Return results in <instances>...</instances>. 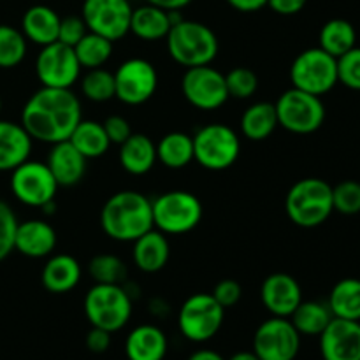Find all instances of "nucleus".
Returning a JSON list of instances; mask_svg holds the SVG:
<instances>
[{
    "mask_svg": "<svg viewBox=\"0 0 360 360\" xmlns=\"http://www.w3.org/2000/svg\"><path fill=\"white\" fill-rule=\"evenodd\" d=\"M188 360H227L221 357L218 352L214 350H207V348H202V350H197L190 355Z\"/></svg>",
    "mask_w": 360,
    "mask_h": 360,
    "instance_id": "obj_49",
    "label": "nucleus"
},
{
    "mask_svg": "<svg viewBox=\"0 0 360 360\" xmlns=\"http://www.w3.org/2000/svg\"><path fill=\"white\" fill-rule=\"evenodd\" d=\"M288 220L302 229L320 227L333 214V186L320 178H304L290 186L285 197Z\"/></svg>",
    "mask_w": 360,
    "mask_h": 360,
    "instance_id": "obj_3",
    "label": "nucleus"
},
{
    "mask_svg": "<svg viewBox=\"0 0 360 360\" xmlns=\"http://www.w3.org/2000/svg\"><path fill=\"white\" fill-rule=\"evenodd\" d=\"M62 18L48 6H32L25 11L21 32L25 39L37 46H48L58 41V28Z\"/></svg>",
    "mask_w": 360,
    "mask_h": 360,
    "instance_id": "obj_25",
    "label": "nucleus"
},
{
    "mask_svg": "<svg viewBox=\"0 0 360 360\" xmlns=\"http://www.w3.org/2000/svg\"><path fill=\"white\" fill-rule=\"evenodd\" d=\"M120 165L132 176L148 174L157 164V144L146 134H132L120 144Z\"/></svg>",
    "mask_w": 360,
    "mask_h": 360,
    "instance_id": "obj_24",
    "label": "nucleus"
},
{
    "mask_svg": "<svg viewBox=\"0 0 360 360\" xmlns=\"http://www.w3.org/2000/svg\"><path fill=\"white\" fill-rule=\"evenodd\" d=\"M84 315L91 327L118 333L132 316V299L123 285L95 283L84 295Z\"/></svg>",
    "mask_w": 360,
    "mask_h": 360,
    "instance_id": "obj_5",
    "label": "nucleus"
},
{
    "mask_svg": "<svg viewBox=\"0 0 360 360\" xmlns=\"http://www.w3.org/2000/svg\"><path fill=\"white\" fill-rule=\"evenodd\" d=\"M35 74L42 86L72 88L81 74L74 48L60 41L42 46L35 60Z\"/></svg>",
    "mask_w": 360,
    "mask_h": 360,
    "instance_id": "obj_16",
    "label": "nucleus"
},
{
    "mask_svg": "<svg viewBox=\"0 0 360 360\" xmlns=\"http://www.w3.org/2000/svg\"><path fill=\"white\" fill-rule=\"evenodd\" d=\"M81 120V102L70 88L41 86L25 102L20 123L34 141L56 144L69 141Z\"/></svg>",
    "mask_w": 360,
    "mask_h": 360,
    "instance_id": "obj_1",
    "label": "nucleus"
},
{
    "mask_svg": "<svg viewBox=\"0 0 360 360\" xmlns=\"http://www.w3.org/2000/svg\"><path fill=\"white\" fill-rule=\"evenodd\" d=\"M32 141L21 123L0 120V172L14 171L30 158Z\"/></svg>",
    "mask_w": 360,
    "mask_h": 360,
    "instance_id": "obj_21",
    "label": "nucleus"
},
{
    "mask_svg": "<svg viewBox=\"0 0 360 360\" xmlns=\"http://www.w3.org/2000/svg\"><path fill=\"white\" fill-rule=\"evenodd\" d=\"M27 55L23 32L9 25H0V69H14Z\"/></svg>",
    "mask_w": 360,
    "mask_h": 360,
    "instance_id": "obj_36",
    "label": "nucleus"
},
{
    "mask_svg": "<svg viewBox=\"0 0 360 360\" xmlns=\"http://www.w3.org/2000/svg\"><path fill=\"white\" fill-rule=\"evenodd\" d=\"M288 319L301 336H320L334 319V315L327 302L302 299L301 304Z\"/></svg>",
    "mask_w": 360,
    "mask_h": 360,
    "instance_id": "obj_30",
    "label": "nucleus"
},
{
    "mask_svg": "<svg viewBox=\"0 0 360 360\" xmlns=\"http://www.w3.org/2000/svg\"><path fill=\"white\" fill-rule=\"evenodd\" d=\"M225 320V309L217 299L206 292H199L186 299L179 308L178 327L192 343L210 341L220 333Z\"/></svg>",
    "mask_w": 360,
    "mask_h": 360,
    "instance_id": "obj_10",
    "label": "nucleus"
},
{
    "mask_svg": "<svg viewBox=\"0 0 360 360\" xmlns=\"http://www.w3.org/2000/svg\"><path fill=\"white\" fill-rule=\"evenodd\" d=\"M323 360H360V322L333 319L320 334Z\"/></svg>",
    "mask_w": 360,
    "mask_h": 360,
    "instance_id": "obj_17",
    "label": "nucleus"
},
{
    "mask_svg": "<svg viewBox=\"0 0 360 360\" xmlns=\"http://www.w3.org/2000/svg\"><path fill=\"white\" fill-rule=\"evenodd\" d=\"M102 125H104V130L105 134H108L111 144H118V146L122 143H125V141L134 134L129 120L123 118V116L120 115L108 116V118L102 122Z\"/></svg>",
    "mask_w": 360,
    "mask_h": 360,
    "instance_id": "obj_44",
    "label": "nucleus"
},
{
    "mask_svg": "<svg viewBox=\"0 0 360 360\" xmlns=\"http://www.w3.org/2000/svg\"><path fill=\"white\" fill-rule=\"evenodd\" d=\"M227 4L239 13H257L267 6V0H227Z\"/></svg>",
    "mask_w": 360,
    "mask_h": 360,
    "instance_id": "obj_47",
    "label": "nucleus"
},
{
    "mask_svg": "<svg viewBox=\"0 0 360 360\" xmlns=\"http://www.w3.org/2000/svg\"><path fill=\"white\" fill-rule=\"evenodd\" d=\"M42 287L51 294H67L74 290L81 280V266L72 255H53L46 262L41 274Z\"/></svg>",
    "mask_w": 360,
    "mask_h": 360,
    "instance_id": "obj_26",
    "label": "nucleus"
},
{
    "mask_svg": "<svg viewBox=\"0 0 360 360\" xmlns=\"http://www.w3.org/2000/svg\"><path fill=\"white\" fill-rule=\"evenodd\" d=\"M153 225L157 231L181 236L193 231L202 220V204L186 190H171L151 200Z\"/></svg>",
    "mask_w": 360,
    "mask_h": 360,
    "instance_id": "obj_6",
    "label": "nucleus"
},
{
    "mask_svg": "<svg viewBox=\"0 0 360 360\" xmlns=\"http://www.w3.org/2000/svg\"><path fill=\"white\" fill-rule=\"evenodd\" d=\"M157 160L169 169H183L193 160V137L169 132L157 143Z\"/></svg>",
    "mask_w": 360,
    "mask_h": 360,
    "instance_id": "obj_33",
    "label": "nucleus"
},
{
    "mask_svg": "<svg viewBox=\"0 0 360 360\" xmlns=\"http://www.w3.org/2000/svg\"><path fill=\"white\" fill-rule=\"evenodd\" d=\"M278 115V125L299 136L313 134L326 122V105L322 97L302 91L292 86L283 91L274 102Z\"/></svg>",
    "mask_w": 360,
    "mask_h": 360,
    "instance_id": "obj_8",
    "label": "nucleus"
},
{
    "mask_svg": "<svg viewBox=\"0 0 360 360\" xmlns=\"http://www.w3.org/2000/svg\"><path fill=\"white\" fill-rule=\"evenodd\" d=\"M171 27V14H169V11L162 9V7L146 4V6L132 9L130 32L136 37H139L141 41H162V39L167 37Z\"/></svg>",
    "mask_w": 360,
    "mask_h": 360,
    "instance_id": "obj_27",
    "label": "nucleus"
},
{
    "mask_svg": "<svg viewBox=\"0 0 360 360\" xmlns=\"http://www.w3.org/2000/svg\"><path fill=\"white\" fill-rule=\"evenodd\" d=\"M334 319L357 320L360 322V280L343 278L330 290L327 299Z\"/></svg>",
    "mask_w": 360,
    "mask_h": 360,
    "instance_id": "obj_32",
    "label": "nucleus"
},
{
    "mask_svg": "<svg viewBox=\"0 0 360 360\" xmlns=\"http://www.w3.org/2000/svg\"><path fill=\"white\" fill-rule=\"evenodd\" d=\"M278 127L273 102H255L241 116V132L250 141H266Z\"/></svg>",
    "mask_w": 360,
    "mask_h": 360,
    "instance_id": "obj_29",
    "label": "nucleus"
},
{
    "mask_svg": "<svg viewBox=\"0 0 360 360\" xmlns=\"http://www.w3.org/2000/svg\"><path fill=\"white\" fill-rule=\"evenodd\" d=\"M88 274L95 283L122 285L125 283L129 269L120 257L111 255V253H101L88 262Z\"/></svg>",
    "mask_w": 360,
    "mask_h": 360,
    "instance_id": "obj_35",
    "label": "nucleus"
},
{
    "mask_svg": "<svg viewBox=\"0 0 360 360\" xmlns=\"http://www.w3.org/2000/svg\"><path fill=\"white\" fill-rule=\"evenodd\" d=\"M292 86L322 97L338 84V60L322 48L299 53L290 67Z\"/></svg>",
    "mask_w": 360,
    "mask_h": 360,
    "instance_id": "obj_9",
    "label": "nucleus"
},
{
    "mask_svg": "<svg viewBox=\"0 0 360 360\" xmlns=\"http://www.w3.org/2000/svg\"><path fill=\"white\" fill-rule=\"evenodd\" d=\"M81 18L88 32L116 42L130 32L132 7L129 0H84Z\"/></svg>",
    "mask_w": 360,
    "mask_h": 360,
    "instance_id": "obj_15",
    "label": "nucleus"
},
{
    "mask_svg": "<svg viewBox=\"0 0 360 360\" xmlns=\"http://www.w3.org/2000/svg\"><path fill=\"white\" fill-rule=\"evenodd\" d=\"M86 158L70 144V141H62L51 144L46 164L58 186H76L86 174Z\"/></svg>",
    "mask_w": 360,
    "mask_h": 360,
    "instance_id": "obj_20",
    "label": "nucleus"
},
{
    "mask_svg": "<svg viewBox=\"0 0 360 360\" xmlns=\"http://www.w3.org/2000/svg\"><path fill=\"white\" fill-rule=\"evenodd\" d=\"M111 347V333L98 327H91L86 334V348L91 354H104Z\"/></svg>",
    "mask_w": 360,
    "mask_h": 360,
    "instance_id": "obj_45",
    "label": "nucleus"
},
{
    "mask_svg": "<svg viewBox=\"0 0 360 360\" xmlns=\"http://www.w3.org/2000/svg\"><path fill=\"white\" fill-rule=\"evenodd\" d=\"M18 218L7 202L0 199V262L14 252V236H16Z\"/></svg>",
    "mask_w": 360,
    "mask_h": 360,
    "instance_id": "obj_41",
    "label": "nucleus"
},
{
    "mask_svg": "<svg viewBox=\"0 0 360 360\" xmlns=\"http://www.w3.org/2000/svg\"><path fill=\"white\" fill-rule=\"evenodd\" d=\"M74 53L79 62L81 69H97L104 67V63L111 58L112 55V42L102 35L88 32L76 46Z\"/></svg>",
    "mask_w": 360,
    "mask_h": 360,
    "instance_id": "obj_34",
    "label": "nucleus"
},
{
    "mask_svg": "<svg viewBox=\"0 0 360 360\" xmlns=\"http://www.w3.org/2000/svg\"><path fill=\"white\" fill-rule=\"evenodd\" d=\"M101 227L109 239L134 243L155 229L151 200L136 190L116 192L102 206Z\"/></svg>",
    "mask_w": 360,
    "mask_h": 360,
    "instance_id": "obj_2",
    "label": "nucleus"
},
{
    "mask_svg": "<svg viewBox=\"0 0 360 360\" xmlns=\"http://www.w3.org/2000/svg\"><path fill=\"white\" fill-rule=\"evenodd\" d=\"M333 206L334 211L347 217L360 213V183L354 179L338 183L333 186Z\"/></svg>",
    "mask_w": 360,
    "mask_h": 360,
    "instance_id": "obj_39",
    "label": "nucleus"
},
{
    "mask_svg": "<svg viewBox=\"0 0 360 360\" xmlns=\"http://www.w3.org/2000/svg\"><path fill=\"white\" fill-rule=\"evenodd\" d=\"M211 295L217 299V302L221 306V308L227 309V308H232V306H236L239 301H241L243 288L236 280H221L218 281L214 290L211 292Z\"/></svg>",
    "mask_w": 360,
    "mask_h": 360,
    "instance_id": "obj_43",
    "label": "nucleus"
},
{
    "mask_svg": "<svg viewBox=\"0 0 360 360\" xmlns=\"http://www.w3.org/2000/svg\"><path fill=\"white\" fill-rule=\"evenodd\" d=\"M69 141L86 160L102 157L108 153L109 146H111L104 125L95 120H81L70 134Z\"/></svg>",
    "mask_w": 360,
    "mask_h": 360,
    "instance_id": "obj_28",
    "label": "nucleus"
},
{
    "mask_svg": "<svg viewBox=\"0 0 360 360\" xmlns=\"http://www.w3.org/2000/svg\"><path fill=\"white\" fill-rule=\"evenodd\" d=\"M338 60V83L360 91V48L355 46Z\"/></svg>",
    "mask_w": 360,
    "mask_h": 360,
    "instance_id": "obj_40",
    "label": "nucleus"
},
{
    "mask_svg": "<svg viewBox=\"0 0 360 360\" xmlns=\"http://www.w3.org/2000/svg\"><path fill=\"white\" fill-rule=\"evenodd\" d=\"M260 299L273 316L288 319L302 302V290L292 274L273 273L260 287Z\"/></svg>",
    "mask_w": 360,
    "mask_h": 360,
    "instance_id": "obj_18",
    "label": "nucleus"
},
{
    "mask_svg": "<svg viewBox=\"0 0 360 360\" xmlns=\"http://www.w3.org/2000/svg\"><path fill=\"white\" fill-rule=\"evenodd\" d=\"M192 0H146V4H151V6L162 7L165 11H179L183 7H186Z\"/></svg>",
    "mask_w": 360,
    "mask_h": 360,
    "instance_id": "obj_48",
    "label": "nucleus"
},
{
    "mask_svg": "<svg viewBox=\"0 0 360 360\" xmlns=\"http://www.w3.org/2000/svg\"><path fill=\"white\" fill-rule=\"evenodd\" d=\"M241 141L224 123L202 127L193 136V160L207 171H225L238 162Z\"/></svg>",
    "mask_w": 360,
    "mask_h": 360,
    "instance_id": "obj_7",
    "label": "nucleus"
},
{
    "mask_svg": "<svg viewBox=\"0 0 360 360\" xmlns=\"http://www.w3.org/2000/svg\"><path fill=\"white\" fill-rule=\"evenodd\" d=\"M115 98L127 105H141L150 101L158 86L153 63L144 58H129L115 70Z\"/></svg>",
    "mask_w": 360,
    "mask_h": 360,
    "instance_id": "obj_13",
    "label": "nucleus"
},
{
    "mask_svg": "<svg viewBox=\"0 0 360 360\" xmlns=\"http://www.w3.org/2000/svg\"><path fill=\"white\" fill-rule=\"evenodd\" d=\"M11 192L25 206L46 207L55 200L58 183L46 162L28 158L11 171Z\"/></svg>",
    "mask_w": 360,
    "mask_h": 360,
    "instance_id": "obj_11",
    "label": "nucleus"
},
{
    "mask_svg": "<svg viewBox=\"0 0 360 360\" xmlns=\"http://www.w3.org/2000/svg\"><path fill=\"white\" fill-rule=\"evenodd\" d=\"M308 0H267V6L281 16H294L301 13Z\"/></svg>",
    "mask_w": 360,
    "mask_h": 360,
    "instance_id": "obj_46",
    "label": "nucleus"
},
{
    "mask_svg": "<svg viewBox=\"0 0 360 360\" xmlns=\"http://www.w3.org/2000/svg\"><path fill=\"white\" fill-rule=\"evenodd\" d=\"M169 350V341L164 330L151 323H143L130 330L125 341V354L129 360H164Z\"/></svg>",
    "mask_w": 360,
    "mask_h": 360,
    "instance_id": "obj_22",
    "label": "nucleus"
},
{
    "mask_svg": "<svg viewBox=\"0 0 360 360\" xmlns=\"http://www.w3.org/2000/svg\"><path fill=\"white\" fill-rule=\"evenodd\" d=\"M0 112H2V98H0Z\"/></svg>",
    "mask_w": 360,
    "mask_h": 360,
    "instance_id": "obj_51",
    "label": "nucleus"
},
{
    "mask_svg": "<svg viewBox=\"0 0 360 360\" xmlns=\"http://www.w3.org/2000/svg\"><path fill=\"white\" fill-rule=\"evenodd\" d=\"M165 41L171 58L186 69L210 65L220 49L217 35L207 25L183 18L172 25Z\"/></svg>",
    "mask_w": 360,
    "mask_h": 360,
    "instance_id": "obj_4",
    "label": "nucleus"
},
{
    "mask_svg": "<svg viewBox=\"0 0 360 360\" xmlns=\"http://www.w3.org/2000/svg\"><path fill=\"white\" fill-rule=\"evenodd\" d=\"M169 255H171V246H169L167 238L164 232L157 229H151L134 241V264L143 273L153 274L164 269L169 262Z\"/></svg>",
    "mask_w": 360,
    "mask_h": 360,
    "instance_id": "obj_23",
    "label": "nucleus"
},
{
    "mask_svg": "<svg viewBox=\"0 0 360 360\" xmlns=\"http://www.w3.org/2000/svg\"><path fill=\"white\" fill-rule=\"evenodd\" d=\"M227 360H260V359L253 350H243V352H236V354Z\"/></svg>",
    "mask_w": 360,
    "mask_h": 360,
    "instance_id": "obj_50",
    "label": "nucleus"
},
{
    "mask_svg": "<svg viewBox=\"0 0 360 360\" xmlns=\"http://www.w3.org/2000/svg\"><path fill=\"white\" fill-rule=\"evenodd\" d=\"M181 91L190 105L200 111H214L229 101L225 74L210 65L190 67L183 74Z\"/></svg>",
    "mask_w": 360,
    "mask_h": 360,
    "instance_id": "obj_14",
    "label": "nucleus"
},
{
    "mask_svg": "<svg viewBox=\"0 0 360 360\" xmlns=\"http://www.w3.org/2000/svg\"><path fill=\"white\" fill-rule=\"evenodd\" d=\"M56 246V231L44 220L18 221L14 236V250L28 259H42L51 255Z\"/></svg>",
    "mask_w": 360,
    "mask_h": 360,
    "instance_id": "obj_19",
    "label": "nucleus"
},
{
    "mask_svg": "<svg viewBox=\"0 0 360 360\" xmlns=\"http://www.w3.org/2000/svg\"><path fill=\"white\" fill-rule=\"evenodd\" d=\"M86 34V23H84L81 16H67L60 20L58 41L63 42V44L74 48V46H76Z\"/></svg>",
    "mask_w": 360,
    "mask_h": 360,
    "instance_id": "obj_42",
    "label": "nucleus"
},
{
    "mask_svg": "<svg viewBox=\"0 0 360 360\" xmlns=\"http://www.w3.org/2000/svg\"><path fill=\"white\" fill-rule=\"evenodd\" d=\"M225 84H227L229 98L234 97L239 101H245L255 95L259 88V77L252 69L246 67H236L225 74Z\"/></svg>",
    "mask_w": 360,
    "mask_h": 360,
    "instance_id": "obj_38",
    "label": "nucleus"
},
{
    "mask_svg": "<svg viewBox=\"0 0 360 360\" xmlns=\"http://www.w3.org/2000/svg\"><path fill=\"white\" fill-rule=\"evenodd\" d=\"M355 46H357V32L348 20L334 18L327 21L320 30L319 48H322L334 58H340Z\"/></svg>",
    "mask_w": 360,
    "mask_h": 360,
    "instance_id": "obj_31",
    "label": "nucleus"
},
{
    "mask_svg": "<svg viewBox=\"0 0 360 360\" xmlns=\"http://www.w3.org/2000/svg\"><path fill=\"white\" fill-rule=\"evenodd\" d=\"M81 91L91 102H108L115 98V74L97 67L88 69L81 79Z\"/></svg>",
    "mask_w": 360,
    "mask_h": 360,
    "instance_id": "obj_37",
    "label": "nucleus"
},
{
    "mask_svg": "<svg viewBox=\"0 0 360 360\" xmlns=\"http://www.w3.org/2000/svg\"><path fill=\"white\" fill-rule=\"evenodd\" d=\"M301 350V334L290 319L271 316L260 323L253 336V352L260 360H295Z\"/></svg>",
    "mask_w": 360,
    "mask_h": 360,
    "instance_id": "obj_12",
    "label": "nucleus"
}]
</instances>
